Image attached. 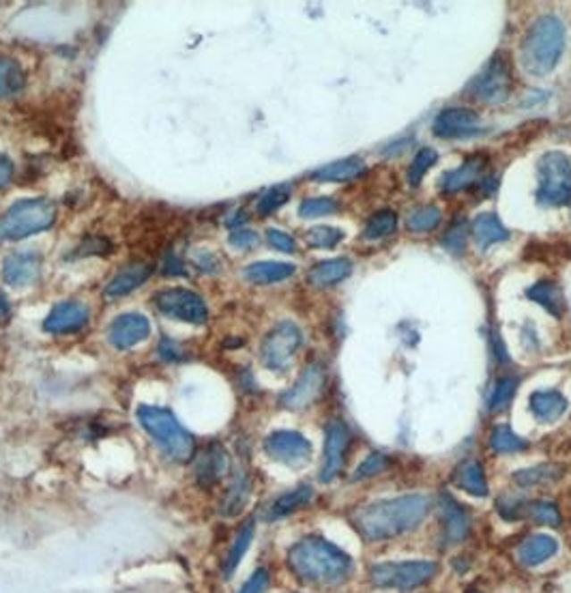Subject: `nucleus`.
<instances>
[{"mask_svg":"<svg viewBox=\"0 0 571 593\" xmlns=\"http://www.w3.org/2000/svg\"><path fill=\"white\" fill-rule=\"evenodd\" d=\"M324 389V368L318 361L309 363L306 370L301 372V377L297 378V383L292 385L288 392L281 395V407L290 411H303L312 407L318 400V395Z\"/></svg>","mask_w":571,"mask_h":593,"instance_id":"12","label":"nucleus"},{"mask_svg":"<svg viewBox=\"0 0 571 593\" xmlns=\"http://www.w3.org/2000/svg\"><path fill=\"white\" fill-rule=\"evenodd\" d=\"M511 89H514V76H511L509 61H507L505 55H496L492 61L488 63V67L468 84L466 93L471 95L474 101L494 106L509 99Z\"/></svg>","mask_w":571,"mask_h":593,"instance_id":"8","label":"nucleus"},{"mask_svg":"<svg viewBox=\"0 0 571 593\" xmlns=\"http://www.w3.org/2000/svg\"><path fill=\"white\" fill-rule=\"evenodd\" d=\"M363 168H365V164L359 157H346L314 170L312 181H316V183H344V181L357 179L363 173Z\"/></svg>","mask_w":571,"mask_h":593,"instance_id":"24","label":"nucleus"},{"mask_svg":"<svg viewBox=\"0 0 571 593\" xmlns=\"http://www.w3.org/2000/svg\"><path fill=\"white\" fill-rule=\"evenodd\" d=\"M340 209L338 202L333 198L320 196V198H306V200L298 205V216L306 217V220H312V217H323V216H331Z\"/></svg>","mask_w":571,"mask_h":593,"instance_id":"40","label":"nucleus"},{"mask_svg":"<svg viewBox=\"0 0 571 593\" xmlns=\"http://www.w3.org/2000/svg\"><path fill=\"white\" fill-rule=\"evenodd\" d=\"M312 486L303 484V486H297V488L288 490L281 496H277L273 504L269 505V510H266L265 518L266 521H277V518H284L288 514H292V512H297L298 507L307 505L309 501H312Z\"/></svg>","mask_w":571,"mask_h":593,"instance_id":"27","label":"nucleus"},{"mask_svg":"<svg viewBox=\"0 0 571 593\" xmlns=\"http://www.w3.org/2000/svg\"><path fill=\"white\" fill-rule=\"evenodd\" d=\"M439 572V565L432 561H402V563H378L370 572V579L381 589L408 591L430 582Z\"/></svg>","mask_w":571,"mask_h":593,"instance_id":"7","label":"nucleus"},{"mask_svg":"<svg viewBox=\"0 0 571 593\" xmlns=\"http://www.w3.org/2000/svg\"><path fill=\"white\" fill-rule=\"evenodd\" d=\"M479 125V114L471 108H447L436 116L434 136L442 138V140H449V138H464L471 136Z\"/></svg>","mask_w":571,"mask_h":593,"instance_id":"16","label":"nucleus"},{"mask_svg":"<svg viewBox=\"0 0 571 593\" xmlns=\"http://www.w3.org/2000/svg\"><path fill=\"white\" fill-rule=\"evenodd\" d=\"M288 568L298 580L331 587L348 579L352 559L327 539L306 538L288 550Z\"/></svg>","mask_w":571,"mask_h":593,"instance_id":"2","label":"nucleus"},{"mask_svg":"<svg viewBox=\"0 0 571 593\" xmlns=\"http://www.w3.org/2000/svg\"><path fill=\"white\" fill-rule=\"evenodd\" d=\"M490 445L496 453H514L526 450L528 443L522 436H517L509 426H496L492 435H490Z\"/></svg>","mask_w":571,"mask_h":593,"instance_id":"38","label":"nucleus"},{"mask_svg":"<svg viewBox=\"0 0 571 593\" xmlns=\"http://www.w3.org/2000/svg\"><path fill=\"white\" fill-rule=\"evenodd\" d=\"M441 510V525H442V539L447 544H460L468 533V514L464 507L453 499L451 495L442 493L439 496Z\"/></svg>","mask_w":571,"mask_h":593,"instance_id":"19","label":"nucleus"},{"mask_svg":"<svg viewBox=\"0 0 571 593\" xmlns=\"http://www.w3.org/2000/svg\"><path fill=\"white\" fill-rule=\"evenodd\" d=\"M348 443H350L348 426L340 419L329 421L327 430H324V453H323V467H320V482H331V479L338 478L341 467H344Z\"/></svg>","mask_w":571,"mask_h":593,"instance_id":"13","label":"nucleus"},{"mask_svg":"<svg viewBox=\"0 0 571 593\" xmlns=\"http://www.w3.org/2000/svg\"><path fill=\"white\" fill-rule=\"evenodd\" d=\"M466 237H468V224L466 220H462V217H458V220L449 226V231H447L445 239H442V245H445L449 252L460 254L464 245H466Z\"/></svg>","mask_w":571,"mask_h":593,"instance_id":"44","label":"nucleus"},{"mask_svg":"<svg viewBox=\"0 0 571 593\" xmlns=\"http://www.w3.org/2000/svg\"><path fill=\"white\" fill-rule=\"evenodd\" d=\"M352 271V263L348 258H331V260H323V263L314 265L307 274V282L312 286L324 288V286H333L338 282L346 280Z\"/></svg>","mask_w":571,"mask_h":593,"instance_id":"23","label":"nucleus"},{"mask_svg":"<svg viewBox=\"0 0 571 593\" xmlns=\"http://www.w3.org/2000/svg\"><path fill=\"white\" fill-rule=\"evenodd\" d=\"M563 475V467L560 464L548 462V464H539V467L533 469H525V471H517L514 475V482L522 488H528V486H537L543 482H552V479H558Z\"/></svg>","mask_w":571,"mask_h":593,"instance_id":"35","label":"nucleus"},{"mask_svg":"<svg viewBox=\"0 0 571 593\" xmlns=\"http://www.w3.org/2000/svg\"><path fill=\"white\" fill-rule=\"evenodd\" d=\"M517 387V378L516 377H503L499 383H496L492 398H490V409L492 411H503L509 407V402L514 400Z\"/></svg>","mask_w":571,"mask_h":593,"instance_id":"42","label":"nucleus"},{"mask_svg":"<svg viewBox=\"0 0 571 593\" xmlns=\"http://www.w3.org/2000/svg\"><path fill=\"white\" fill-rule=\"evenodd\" d=\"M13 179V162L4 155H0V187L9 185Z\"/></svg>","mask_w":571,"mask_h":593,"instance_id":"52","label":"nucleus"},{"mask_svg":"<svg viewBox=\"0 0 571 593\" xmlns=\"http://www.w3.org/2000/svg\"><path fill=\"white\" fill-rule=\"evenodd\" d=\"M288 198H290V185H275L260 196L256 209H258L260 216L266 217V216H271L273 211L280 209L281 205H286Z\"/></svg>","mask_w":571,"mask_h":593,"instance_id":"39","label":"nucleus"},{"mask_svg":"<svg viewBox=\"0 0 571 593\" xmlns=\"http://www.w3.org/2000/svg\"><path fill=\"white\" fill-rule=\"evenodd\" d=\"M473 237L474 243L479 245V250H488L492 243L509 239V233H507L503 222H500L494 213H482V216L473 222Z\"/></svg>","mask_w":571,"mask_h":593,"instance_id":"29","label":"nucleus"},{"mask_svg":"<svg viewBox=\"0 0 571 593\" xmlns=\"http://www.w3.org/2000/svg\"><path fill=\"white\" fill-rule=\"evenodd\" d=\"M531 411L539 421L550 424L567 411V398L560 392H535L531 395Z\"/></svg>","mask_w":571,"mask_h":593,"instance_id":"28","label":"nucleus"},{"mask_svg":"<svg viewBox=\"0 0 571 593\" xmlns=\"http://www.w3.org/2000/svg\"><path fill=\"white\" fill-rule=\"evenodd\" d=\"M483 164H485L483 155H474V157L466 159V162H464L460 168L442 176V181H441L442 190H445V191H460V190H464V187L473 185L474 181L479 179V174H482Z\"/></svg>","mask_w":571,"mask_h":593,"instance_id":"30","label":"nucleus"},{"mask_svg":"<svg viewBox=\"0 0 571 593\" xmlns=\"http://www.w3.org/2000/svg\"><path fill=\"white\" fill-rule=\"evenodd\" d=\"M439 224H441V211L432 205L417 207V209H413L407 216L408 233H415V234L434 231Z\"/></svg>","mask_w":571,"mask_h":593,"instance_id":"37","label":"nucleus"},{"mask_svg":"<svg viewBox=\"0 0 571 593\" xmlns=\"http://www.w3.org/2000/svg\"><path fill=\"white\" fill-rule=\"evenodd\" d=\"M153 275V265L148 263H133L125 269L119 271L105 286V297L116 299V297H125L130 295L131 291L140 288L148 277Z\"/></svg>","mask_w":571,"mask_h":593,"instance_id":"20","label":"nucleus"},{"mask_svg":"<svg viewBox=\"0 0 571 593\" xmlns=\"http://www.w3.org/2000/svg\"><path fill=\"white\" fill-rule=\"evenodd\" d=\"M56 222V205L47 198H29L15 202L0 220V234L7 239H26L47 231Z\"/></svg>","mask_w":571,"mask_h":593,"instance_id":"5","label":"nucleus"},{"mask_svg":"<svg viewBox=\"0 0 571 593\" xmlns=\"http://www.w3.org/2000/svg\"><path fill=\"white\" fill-rule=\"evenodd\" d=\"M9 314V303H7V297L3 295V291H0V317H7Z\"/></svg>","mask_w":571,"mask_h":593,"instance_id":"53","label":"nucleus"},{"mask_svg":"<svg viewBox=\"0 0 571 593\" xmlns=\"http://www.w3.org/2000/svg\"><path fill=\"white\" fill-rule=\"evenodd\" d=\"M41 275V256L35 252H13L3 260V277L7 284L24 288Z\"/></svg>","mask_w":571,"mask_h":593,"instance_id":"17","label":"nucleus"},{"mask_svg":"<svg viewBox=\"0 0 571 593\" xmlns=\"http://www.w3.org/2000/svg\"><path fill=\"white\" fill-rule=\"evenodd\" d=\"M526 295L531 301L539 303V306H543L548 309L552 317H563V309H565V299H563V292H560V288L554 284V282H537V284H533L531 288L526 291Z\"/></svg>","mask_w":571,"mask_h":593,"instance_id":"31","label":"nucleus"},{"mask_svg":"<svg viewBox=\"0 0 571 593\" xmlns=\"http://www.w3.org/2000/svg\"><path fill=\"white\" fill-rule=\"evenodd\" d=\"M451 482H453V486H458V488L464 490V493H468L473 496H488V493H490L488 479H485L482 462L473 461V458L462 461L456 469H453Z\"/></svg>","mask_w":571,"mask_h":593,"instance_id":"21","label":"nucleus"},{"mask_svg":"<svg viewBox=\"0 0 571 593\" xmlns=\"http://www.w3.org/2000/svg\"><path fill=\"white\" fill-rule=\"evenodd\" d=\"M295 274V265L290 263H275V260H263V263H252L245 267L243 275L245 280L252 282V284L265 286V284H275V282L286 280Z\"/></svg>","mask_w":571,"mask_h":593,"instance_id":"25","label":"nucleus"},{"mask_svg":"<svg viewBox=\"0 0 571 593\" xmlns=\"http://www.w3.org/2000/svg\"><path fill=\"white\" fill-rule=\"evenodd\" d=\"M265 450L273 461L288 467H303L312 458V443L295 430L271 432L265 441Z\"/></svg>","mask_w":571,"mask_h":593,"instance_id":"11","label":"nucleus"},{"mask_svg":"<svg viewBox=\"0 0 571 593\" xmlns=\"http://www.w3.org/2000/svg\"><path fill=\"white\" fill-rule=\"evenodd\" d=\"M191 260H194V265L198 267V269L206 271V274H215L217 269H220V260H217V256L211 252V250H198L194 256H191Z\"/></svg>","mask_w":571,"mask_h":593,"instance_id":"49","label":"nucleus"},{"mask_svg":"<svg viewBox=\"0 0 571 593\" xmlns=\"http://www.w3.org/2000/svg\"><path fill=\"white\" fill-rule=\"evenodd\" d=\"M228 469H231V458H228V452L223 450L220 443L206 445L194 464L198 484L205 486V488H211V486L220 482L223 475L228 473Z\"/></svg>","mask_w":571,"mask_h":593,"instance_id":"18","label":"nucleus"},{"mask_svg":"<svg viewBox=\"0 0 571 593\" xmlns=\"http://www.w3.org/2000/svg\"><path fill=\"white\" fill-rule=\"evenodd\" d=\"M436 159H439V153H436L434 148H430V147L421 148V151L415 155L413 164H410V168H408V183L419 185L421 179H424V174L436 164Z\"/></svg>","mask_w":571,"mask_h":593,"instance_id":"41","label":"nucleus"},{"mask_svg":"<svg viewBox=\"0 0 571 593\" xmlns=\"http://www.w3.org/2000/svg\"><path fill=\"white\" fill-rule=\"evenodd\" d=\"M471 593H479V591H471Z\"/></svg>","mask_w":571,"mask_h":593,"instance_id":"54","label":"nucleus"},{"mask_svg":"<svg viewBox=\"0 0 571 593\" xmlns=\"http://www.w3.org/2000/svg\"><path fill=\"white\" fill-rule=\"evenodd\" d=\"M557 539L543 536V533H537V536L526 538L525 542H522V546L517 548V559L525 565H539L543 563V561H548L552 555H557Z\"/></svg>","mask_w":571,"mask_h":593,"instance_id":"26","label":"nucleus"},{"mask_svg":"<svg viewBox=\"0 0 571 593\" xmlns=\"http://www.w3.org/2000/svg\"><path fill=\"white\" fill-rule=\"evenodd\" d=\"M301 329L292 320H281L265 335L263 344H260V361L269 370H286L297 349L301 346Z\"/></svg>","mask_w":571,"mask_h":593,"instance_id":"10","label":"nucleus"},{"mask_svg":"<svg viewBox=\"0 0 571 593\" xmlns=\"http://www.w3.org/2000/svg\"><path fill=\"white\" fill-rule=\"evenodd\" d=\"M24 72L12 58H0V99L13 97L24 89Z\"/></svg>","mask_w":571,"mask_h":593,"instance_id":"33","label":"nucleus"},{"mask_svg":"<svg viewBox=\"0 0 571 593\" xmlns=\"http://www.w3.org/2000/svg\"><path fill=\"white\" fill-rule=\"evenodd\" d=\"M179 346H176V342H172L170 338H164L162 340V344H159V355L164 357L165 361H174V360H179Z\"/></svg>","mask_w":571,"mask_h":593,"instance_id":"51","label":"nucleus"},{"mask_svg":"<svg viewBox=\"0 0 571 593\" xmlns=\"http://www.w3.org/2000/svg\"><path fill=\"white\" fill-rule=\"evenodd\" d=\"M249 493H252V479H249V473L245 471V469H239L237 475H234L232 484L228 486L226 495H223L220 504V514L228 518L237 516L245 507V504H248Z\"/></svg>","mask_w":571,"mask_h":593,"instance_id":"22","label":"nucleus"},{"mask_svg":"<svg viewBox=\"0 0 571 593\" xmlns=\"http://www.w3.org/2000/svg\"><path fill=\"white\" fill-rule=\"evenodd\" d=\"M266 585H269V570L260 568L249 576V580L239 589V593H263L266 589Z\"/></svg>","mask_w":571,"mask_h":593,"instance_id":"48","label":"nucleus"},{"mask_svg":"<svg viewBox=\"0 0 571 593\" xmlns=\"http://www.w3.org/2000/svg\"><path fill=\"white\" fill-rule=\"evenodd\" d=\"M306 239L312 248H335V245L344 239V233H341L340 228L316 226L312 228V231H307Z\"/></svg>","mask_w":571,"mask_h":593,"instance_id":"43","label":"nucleus"},{"mask_svg":"<svg viewBox=\"0 0 571 593\" xmlns=\"http://www.w3.org/2000/svg\"><path fill=\"white\" fill-rule=\"evenodd\" d=\"M252 539H254V522L249 521V522H245L241 529H239L237 538L232 539L231 550H228L226 559H223V574H226V579H231V576L234 574V570L239 568V563H241L245 553H248Z\"/></svg>","mask_w":571,"mask_h":593,"instance_id":"32","label":"nucleus"},{"mask_svg":"<svg viewBox=\"0 0 571 593\" xmlns=\"http://www.w3.org/2000/svg\"><path fill=\"white\" fill-rule=\"evenodd\" d=\"M228 241L237 250H252L256 248V243H258V234L254 231H248V228H234L231 237H228Z\"/></svg>","mask_w":571,"mask_h":593,"instance_id":"47","label":"nucleus"},{"mask_svg":"<svg viewBox=\"0 0 571 593\" xmlns=\"http://www.w3.org/2000/svg\"><path fill=\"white\" fill-rule=\"evenodd\" d=\"M565 50V26L557 15H542L528 26L520 46L522 67L531 76H546L558 65Z\"/></svg>","mask_w":571,"mask_h":593,"instance_id":"3","label":"nucleus"},{"mask_svg":"<svg viewBox=\"0 0 571 593\" xmlns=\"http://www.w3.org/2000/svg\"><path fill=\"white\" fill-rule=\"evenodd\" d=\"M155 308L164 317L183 320L189 325H205L209 320V308L198 292L189 288H164L153 295Z\"/></svg>","mask_w":571,"mask_h":593,"instance_id":"9","label":"nucleus"},{"mask_svg":"<svg viewBox=\"0 0 571 593\" xmlns=\"http://www.w3.org/2000/svg\"><path fill=\"white\" fill-rule=\"evenodd\" d=\"M537 202L543 207L571 205V162L565 153L548 151L537 164Z\"/></svg>","mask_w":571,"mask_h":593,"instance_id":"6","label":"nucleus"},{"mask_svg":"<svg viewBox=\"0 0 571 593\" xmlns=\"http://www.w3.org/2000/svg\"><path fill=\"white\" fill-rule=\"evenodd\" d=\"M387 467H389V458L385 456V453H370V456H367L365 461L359 464V467H357V471H355V475H352V479L357 482V479L372 478V475L385 471Z\"/></svg>","mask_w":571,"mask_h":593,"instance_id":"45","label":"nucleus"},{"mask_svg":"<svg viewBox=\"0 0 571 593\" xmlns=\"http://www.w3.org/2000/svg\"><path fill=\"white\" fill-rule=\"evenodd\" d=\"M396 226H398V216L391 209L376 211L370 220H367L365 231H363V237L370 239V241L385 239V237H389V234L396 233Z\"/></svg>","mask_w":571,"mask_h":593,"instance_id":"36","label":"nucleus"},{"mask_svg":"<svg viewBox=\"0 0 571 593\" xmlns=\"http://www.w3.org/2000/svg\"><path fill=\"white\" fill-rule=\"evenodd\" d=\"M520 516L537 522V525H546V527H558L560 522H563L558 507L554 504H548V501H531V504H522Z\"/></svg>","mask_w":571,"mask_h":593,"instance_id":"34","label":"nucleus"},{"mask_svg":"<svg viewBox=\"0 0 571 593\" xmlns=\"http://www.w3.org/2000/svg\"><path fill=\"white\" fill-rule=\"evenodd\" d=\"M151 334V325L144 314L127 312L116 317L108 327V340L116 351H127L131 346L140 344Z\"/></svg>","mask_w":571,"mask_h":593,"instance_id":"14","label":"nucleus"},{"mask_svg":"<svg viewBox=\"0 0 571 593\" xmlns=\"http://www.w3.org/2000/svg\"><path fill=\"white\" fill-rule=\"evenodd\" d=\"M266 239H269V243L273 245L275 250H280V252H284V254H295L297 252V241L284 231L269 228V231H266Z\"/></svg>","mask_w":571,"mask_h":593,"instance_id":"46","label":"nucleus"},{"mask_svg":"<svg viewBox=\"0 0 571 593\" xmlns=\"http://www.w3.org/2000/svg\"><path fill=\"white\" fill-rule=\"evenodd\" d=\"M430 512V499L424 495H407L396 499L376 501V504L359 507L350 514L352 527L367 542H381L413 531L424 522Z\"/></svg>","mask_w":571,"mask_h":593,"instance_id":"1","label":"nucleus"},{"mask_svg":"<svg viewBox=\"0 0 571 593\" xmlns=\"http://www.w3.org/2000/svg\"><path fill=\"white\" fill-rule=\"evenodd\" d=\"M88 323V308L78 301H61L50 309L44 320V329L47 334L63 335V334H76V331L84 329Z\"/></svg>","mask_w":571,"mask_h":593,"instance_id":"15","label":"nucleus"},{"mask_svg":"<svg viewBox=\"0 0 571 593\" xmlns=\"http://www.w3.org/2000/svg\"><path fill=\"white\" fill-rule=\"evenodd\" d=\"M80 256H88V254H110L112 252V245L110 241H105V239H88V241H84L80 245Z\"/></svg>","mask_w":571,"mask_h":593,"instance_id":"50","label":"nucleus"},{"mask_svg":"<svg viewBox=\"0 0 571 593\" xmlns=\"http://www.w3.org/2000/svg\"><path fill=\"white\" fill-rule=\"evenodd\" d=\"M138 419H140L142 428L148 432V436H151L172 461L185 462L194 456V436L181 426V421L174 418L172 411L142 404V407L138 409Z\"/></svg>","mask_w":571,"mask_h":593,"instance_id":"4","label":"nucleus"}]
</instances>
